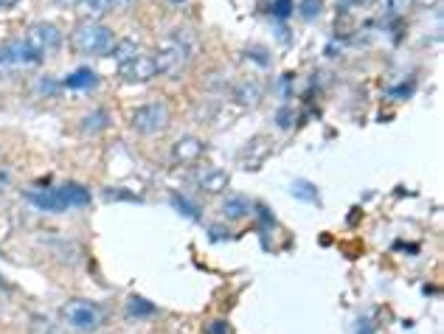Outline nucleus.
<instances>
[{
  "mask_svg": "<svg viewBox=\"0 0 444 334\" xmlns=\"http://www.w3.org/2000/svg\"><path fill=\"white\" fill-rule=\"evenodd\" d=\"M194 54H197L194 34L186 31V28H174L166 40H161V45H158L155 68H158V73H164L169 79H177V76H183L189 70Z\"/></svg>",
  "mask_w": 444,
  "mask_h": 334,
  "instance_id": "obj_1",
  "label": "nucleus"
},
{
  "mask_svg": "<svg viewBox=\"0 0 444 334\" xmlns=\"http://www.w3.org/2000/svg\"><path fill=\"white\" fill-rule=\"evenodd\" d=\"M112 43H115V34H112L107 26L102 23H82L76 31H73V48L79 54H90V56H99V54H110Z\"/></svg>",
  "mask_w": 444,
  "mask_h": 334,
  "instance_id": "obj_2",
  "label": "nucleus"
},
{
  "mask_svg": "<svg viewBox=\"0 0 444 334\" xmlns=\"http://www.w3.org/2000/svg\"><path fill=\"white\" fill-rule=\"evenodd\" d=\"M169 124H171V110H169L166 102L141 104L138 110L132 112V118H130V126H132L138 135H158V132L166 129Z\"/></svg>",
  "mask_w": 444,
  "mask_h": 334,
  "instance_id": "obj_3",
  "label": "nucleus"
},
{
  "mask_svg": "<svg viewBox=\"0 0 444 334\" xmlns=\"http://www.w3.org/2000/svg\"><path fill=\"white\" fill-rule=\"evenodd\" d=\"M62 318L76 332H96L102 326V320H105L102 309L96 303H90V301H70V303H65Z\"/></svg>",
  "mask_w": 444,
  "mask_h": 334,
  "instance_id": "obj_4",
  "label": "nucleus"
},
{
  "mask_svg": "<svg viewBox=\"0 0 444 334\" xmlns=\"http://www.w3.org/2000/svg\"><path fill=\"white\" fill-rule=\"evenodd\" d=\"M26 43L31 45V51L40 56V62L46 56H54L62 45V31L56 28L54 23H34L26 31Z\"/></svg>",
  "mask_w": 444,
  "mask_h": 334,
  "instance_id": "obj_5",
  "label": "nucleus"
},
{
  "mask_svg": "<svg viewBox=\"0 0 444 334\" xmlns=\"http://www.w3.org/2000/svg\"><path fill=\"white\" fill-rule=\"evenodd\" d=\"M23 65H40V56L31 51L26 37L0 43V73H6L11 68H23Z\"/></svg>",
  "mask_w": 444,
  "mask_h": 334,
  "instance_id": "obj_6",
  "label": "nucleus"
},
{
  "mask_svg": "<svg viewBox=\"0 0 444 334\" xmlns=\"http://www.w3.org/2000/svg\"><path fill=\"white\" fill-rule=\"evenodd\" d=\"M118 73H121V79L130 82V85H144V82H152V79H155L158 68H155V59H152V56L138 54V56H132V59H127V62H121V65H118Z\"/></svg>",
  "mask_w": 444,
  "mask_h": 334,
  "instance_id": "obj_7",
  "label": "nucleus"
},
{
  "mask_svg": "<svg viewBox=\"0 0 444 334\" xmlns=\"http://www.w3.org/2000/svg\"><path fill=\"white\" fill-rule=\"evenodd\" d=\"M28 203L37 205L40 211H48V214H62L68 211V203L62 197L59 188H46V191H28Z\"/></svg>",
  "mask_w": 444,
  "mask_h": 334,
  "instance_id": "obj_8",
  "label": "nucleus"
},
{
  "mask_svg": "<svg viewBox=\"0 0 444 334\" xmlns=\"http://www.w3.org/2000/svg\"><path fill=\"white\" fill-rule=\"evenodd\" d=\"M228 171L217 166H206L197 171V185L206 191V194H222L228 188Z\"/></svg>",
  "mask_w": 444,
  "mask_h": 334,
  "instance_id": "obj_9",
  "label": "nucleus"
},
{
  "mask_svg": "<svg viewBox=\"0 0 444 334\" xmlns=\"http://www.w3.org/2000/svg\"><path fill=\"white\" fill-rule=\"evenodd\" d=\"M220 211H222V220H231V222H236V220H245V217H250V211H253V203H250L248 197H242V194H228V197L222 200Z\"/></svg>",
  "mask_w": 444,
  "mask_h": 334,
  "instance_id": "obj_10",
  "label": "nucleus"
},
{
  "mask_svg": "<svg viewBox=\"0 0 444 334\" xmlns=\"http://www.w3.org/2000/svg\"><path fill=\"white\" fill-rule=\"evenodd\" d=\"M200 155H203V141L194 138V135L180 138V141L171 146V158H174V163H194Z\"/></svg>",
  "mask_w": 444,
  "mask_h": 334,
  "instance_id": "obj_11",
  "label": "nucleus"
},
{
  "mask_svg": "<svg viewBox=\"0 0 444 334\" xmlns=\"http://www.w3.org/2000/svg\"><path fill=\"white\" fill-rule=\"evenodd\" d=\"M135 0H82L79 3V11L85 17H102V14H110V11H118V9H127L132 6Z\"/></svg>",
  "mask_w": 444,
  "mask_h": 334,
  "instance_id": "obj_12",
  "label": "nucleus"
},
{
  "mask_svg": "<svg viewBox=\"0 0 444 334\" xmlns=\"http://www.w3.org/2000/svg\"><path fill=\"white\" fill-rule=\"evenodd\" d=\"M268 144H270V141H268L265 135L248 141V146H245V152H242V163L248 166V171H253V168L259 166V163L270 155V146H268Z\"/></svg>",
  "mask_w": 444,
  "mask_h": 334,
  "instance_id": "obj_13",
  "label": "nucleus"
},
{
  "mask_svg": "<svg viewBox=\"0 0 444 334\" xmlns=\"http://www.w3.org/2000/svg\"><path fill=\"white\" fill-rule=\"evenodd\" d=\"M262 96H265V87L259 79H245L236 85V102L242 107H256L262 102Z\"/></svg>",
  "mask_w": 444,
  "mask_h": 334,
  "instance_id": "obj_14",
  "label": "nucleus"
},
{
  "mask_svg": "<svg viewBox=\"0 0 444 334\" xmlns=\"http://www.w3.org/2000/svg\"><path fill=\"white\" fill-rule=\"evenodd\" d=\"M62 85L70 87V90H90V87L99 85V73L90 70V68H79V70H73L70 76H65Z\"/></svg>",
  "mask_w": 444,
  "mask_h": 334,
  "instance_id": "obj_15",
  "label": "nucleus"
},
{
  "mask_svg": "<svg viewBox=\"0 0 444 334\" xmlns=\"http://www.w3.org/2000/svg\"><path fill=\"white\" fill-rule=\"evenodd\" d=\"M59 191H62L68 208H82V205L90 203V191H88L85 185H79V183H68V185H62Z\"/></svg>",
  "mask_w": 444,
  "mask_h": 334,
  "instance_id": "obj_16",
  "label": "nucleus"
},
{
  "mask_svg": "<svg viewBox=\"0 0 444 334\" xmlns=\"http://www.w3.org/2000/svg\"><path fill=\"white\" fill-rule=\"evenodd\" d=\"M290 194L295 197V200H304V203H321V194H318V185L315 183H310V180H292V185H290Z\"/></svg>",
  "mask_w": 444,
  "mask_h": 334,
  "instance_id": "obj_17",
  "label": "nucleus"
},
{
  "mask_svg": "<svg viewBox=\"0 0 444 334\" xmlns=\"http://www.w3.org/2000/svg\"><path fill=\"white\" fill-rule=\"evenodd\" d=\"M141 54V48H138V43L135 40H130V37H124V40H115L110 48V56L121 65V62H127V59H132V56Z\"/></svg>",
  "mask_w": 444,
  "mask_h": 334,
  "instance_id": "obj_18",
  "label": "nucleus"
},
{
  "mask_svg": "<svg viewBox=\"0 0 444 334\" xmlns=\"http://www.w3.org/2000/svg\"><path fill=\"white\" fill-rule=\"evenodd\" d=\"M105 126H107V112L105 110H93L82 118V132L85 135H99Z\"/></svg>",
  "mask_w": 444,
  "mask_h": 334,
  "instance_id": "obj_19",
  "label": "nucleus"
},
{
  "mask_svg": "<svg viewBox=\"0 0 444 334\" xmlns=\"http://www.w3.org/2000/svg\"><path fill=\"white\" fill-rule=\"evenodd\" d=\"M127 312H130V318H152V315L158 312V306H155V303H149L147 298L132 295V298H130V303H127Z\"/></svg>",
  "mask_w": 444,
  "mask_h": 334,
  "instance_id": "obj_20",
  "label": "nucleus"
},
{
  "mask_svg": "<svg viewBox=\"0 0 444 334\" xmlns=\"http://www.w3.org/2000/svg\"><path fill=\"white\" fill-rule=\"evenodd\" d=\"M171 208H174V211H180L183 217H189V220H194V222L200 220V208H197L194 203H189L186 197H180V194H171Z\"/></svg>",
  "mask_w": 444,
  "mask_h": 334,
  "instance_id": "obj_21",
  "label": "nucleus"
},
{
  "mask_svg": "<svg viewBox=\"0 0 444 334\" xmlns=\"http://www.w3.org/2000/svg\"><path fill=\"white\" fill-rule=\"evenodd\" d=\"M321 9H324L321 0H301V6H298V11H301L304 20H315V17H321Z\"/></svg>",
  "mask_w": 444,
  "mask_h": 334,
  "instance_id": "obj_22",
  "label": "nucleus"
},
{
  "mask_svg": "<svg viewBox=\"0 0 444 334\" xmlns=\"http://www.w3.org/2000/svg\"><path fill=\"white\" fill-rule=\"evenodd\" d=\"M292 9H295L292 0H276V3H273V14H276L278 20H287V17L292 14Z\"/></svg>",
  "mask_w": 444,
  "mask_h": 334,
  "instance_id": "obj_23",
  "label": "nucleus"
},
{
  "mask_svg": "<svg viewBox=\"0 0 444 334\" xmlns=\"http://www.w3.org/2000/svg\"><path fill=\"white\" fill-rule=\"evenodd\" d=\"M105 197H107V200H138L135 194H127V188H107Z\"/></svg>",
  "mask_w": 444,
  "mask_h": 334,
  "instance_id": "obj_24",
  "label": "nucleus"
},
{
  "mask_svg": "<svg viewBox=\"0 0 444 334\" xmlns=\"http://www.w3.org/2000/svg\"><path fill=\"white\" fill-rule=\"evenodd\" d=\"M206 334H228V323H225V320H214V323L206 329Z\"/></svg>",
  "mask_w": 444,
  "mask_h": 334,
  "instance_id": "obj_25",
  "label": "nucleus"
},
{
  "mask_svg": "<svg viewBox=\"0 0 444 334\" xmlns=\"http://www.w3.org/2000/svg\"><path fill=\"white\" fill-rule=\"evenodd\" d=\"M278 126H281V129L292 126V124H290V110H281V112H278Z\"/></svg>",
  "mask_w": 444,
  "mask_h": 334,
  "instance_id": "obj_26",
  "label": "nucleus"
},
{
  "mask_svg": "<svg viewBox=\"0 0 444 334\" xmlns=\"http://www.w3.org/2000/svg\"><path fill=\"white\" fill-rule=\"evenodd\" d=\"M20 0H0V11H9V9H14Z\"/></svg>",
  "mask_w": 444,
  "mask_h": 334,
  "instance_id": "obj_27",
  "label": "nucleus"
},
{
  "mask_svg": "<svg viewBox=\"0 0 444 334\" xmlns=\"http://www.w3.org/2000/svg\"><path fill=\"white\" fill-rule=\"evenodd\" d=\"M82 0H56V6H79Z\"/></svg>",
  "mask_w": 444,
  "mask_h": 334,
  "instance_id": "obj_28",
  "label": "nucleus"
},
{
  "mask_svg": "<svg viewBox=\"0 0 444 334\" xmlns=\"http://www.w3.org/2000/svg\"><path fill=\"white\" fill-rule=\"evenodd\" d=\"M6 183H9V177H6V174H3V171H0V191H3V188H6Z\"/></svg>",
  "mask_w": 444,
  "mask_h": 334,
  "instance_id": "obj_29",
  "label": "nucleus"
},
{
  "mask_svg": "<svg viewBox=\"0 0 444 334\" xmlns=\"http://www.w3.org/2000/svg\"><path fill=\"white\" fill-rule=\"evenodd\" d=\"M416 3H422V6H433L436 0H416Z\"/></svg>",
  "mask_w": 444,
  "mask_h": 334,
  "instance_id": "obj_30",
  "label": "nucleus"
},
{
  "mask_svg": "<svg viewBox=\"0 0 444 334\" xmlns=\"http://www.w3.org/2000/svg\"><path fill=\"white\" fill-rule=\"evenodd\" d=\"M171 3H183V0H171Z\"/></svg>",
  "mask_w": 444,
  "mask_h": 334,
  "instance_id": "obj_31",
  "label": "nucleus"
},
{
  "mask_svg": "<svg viewBox=\"0 0 444 334\" xmlns=\"http://www.w3.org/2000/svg\"><path fill=\"white\" fill-rule=\"evenodd\" d=\"M0 79H3V73H0Z\"/></svg>",
  "mask_w": 444,
  "mask_h": 334,
  "instance_id": "obj_32",
  "label": "nucleus"
}]
</instances>
